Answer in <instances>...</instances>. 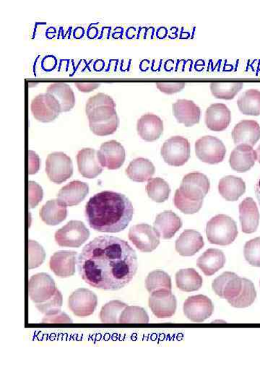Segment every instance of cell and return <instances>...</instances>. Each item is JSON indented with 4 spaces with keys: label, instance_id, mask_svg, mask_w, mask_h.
<instances>
[{
    "label": "cell",
    "instance_id": "1",
    "mask_svg": "<svg viewBox=\"0 0 260 390\" xmlns=\"http://www.w3.org/2000/svg\"><path fill=\"white\" fill-rule=\"evenodd\" d=\"M78 269L87 285L114 291L129 285L135 277L138 269L137 257L128 241L101 236L83 247Z\"/></svg>",
    "mask_w": 260,
    "mask_h": 390
},
{
    "label": "cell",
    "instance_id": "2",
    "mask_svg": "<svg viewBox=\"0 0 260 390\" xmlns=\"http://www.w3.org/2000/svg\"><path fill=\"white\" fill-rule=\"evenodd\" d=\"M134 211L131 201L125 194L103 191L90 198L85 212L87 221L96 232L118 233L128 226Z\"/></svg>",
    "mask_w": 260,
    "mask_h": 390
},
{
    "label": "cell",
    "instance_id": "3",
    "mask_svg": "<svg viewBox=\"0 0 260 390\" xmlns=\"http://www.w3.org/2000/svg\"><path fill=\"white\" fill-rule=\"evenodd\" d=\"M212 288L217 296L227 299L235 308L249 307L257 298L253 282L232 272H225L217 277L212 283Z\"/></svg>",
    "mask_w": 260,
    "mask_h": 390
},
{
    "label": "cell",
    "instance_id": "4",
    "mask_svg": "<svg viewBox=\"0 0 260 390\" xmlns=\"http://www.w3.org/2000/svg\"><path fill=\"white\" fill-rule=\"evenodd\" d=\"M85 113L92 132L98 136L114 134L119 126V119L114 99L107 94H98L87 101Z\"/></svg>",
    "mask_w": 260,
    "mask_h": 390
},
{
    "label": "cell",
    "instance_id": "5",
    "mask_svg": "<svg viewBox=\"0 0 260 390\" xmlns=\"http://www.w3.org/2000/svg\"><path fill=\"white\" fill-rule=\"evenodd\" d=\"M237 225L234 219L224 214L217 215L207 222L206 235L211 244L227 246L238 236Z\"/></svg>",
    "mask_w": 260,
    "mask_h": 390
},
{
    "label": "cell",
    "instance_id": "6",
    "mask_svg": "<svg viewBox=\"0 0 260 390\" xmlns=\"http://www.w3.org/2000/svg\"><path fill=\"white\" fill-rule=\"evenodd\" d=\"M45 101L58 114L71 111L76 105L75 94L68 83L50 84L44 94Z\"/></svg>",
    "mask_w": 260,
    "mask_h": 390
},
{
    "label": "cell",
    "instance_id": "7",
    "mask_svg": "<svg viewBox=\"0 0 260 390\" xmlns=\"http://www.w3.org/2000/svg\"><path fill=\"white\" fill-rule=\"evenodd\" d=\"M161 153L164 162L169 166L182 167L190 158L189 142L182 136L172 137L165 141Z\"/></svg>",
    "mask_w": 260,
    "mask_h": 390
},
{
    "label": "cell",
    "instance_id": "8",
    "mask_svg": "<svg viewBox=\"0 0 260 390\" xmlns=\"http://www.w3.org/2000/svg\"><path fill=\"white\" fill-rule=\"evenodd\" d=\"M46 172L49 180L56 184H62L73 174L71 158L62 152L49 154L46 161Z\"/></svg>",
    "mask_w": 260,
    "mask_h": 390
},
{
    "label": "cell",
    "instance_id": "9",
    "mask_svg": "<svg viewBox=\"0 0 260 390\" xmlns=\"http://www.w3.org/2000/svg\"><path fill=\"white\" fill-rule=\"evenodd\" d=\"M210 188V180L205 174L193 172L184 176L178 191L189 201L203 202Z\"/></svg>",
    "mask_w": 260,
    "mask_h": 390
},
{
    "label": "cell",
    "instance_id": "10",
    "mask_svg": "<svg viewBox=\"0 0 260 390\" xmlns=\"http://www.w3.org/2000/svg\"><path fill=\"white\" fill-rule=\"evenodd\" d=\"M57 244L62 247L79 248L90 237V232L83 222L71 221L55 233Z\"/></svg>",
    "mask_w": 260,
    "mask_h": 390
},
{
    "label": "cell",
    "instance_id": "11",
    "mask_svg": "<svg viewBox=\"0 0 260 390\" xmlns=\"http://www.w3.org/2000/svg\"><path fill=\"white\" fill-rule=\"evenodd\" d=\"M196 153L200 160L208 164H218L224 160L227 149L214 136H204L196 141Z\"/></svg>",
    "mask_w": 260,
    "mask_h": 390
},
{
    "label": "cell",
    "instance_id": "12",
    "mask_svg": "<svg viewBox=\"0 0 260 390\" xmlns=\"http://www.w3.org/2000/svg\"><path fill=\"white\" fill-rule=\"evenodd\" d=\"M57 291L55 280L47 273H37L29 280L28 294L35 304L46 303L54 296Z\"/></svg>",
    "mask_w": 260,
    "mask_h": 390
},
{
    "label": "cell",
    "instance_id": "13",
    "mask_svg": "<svg viewBox=\"0 0 260 390\" xmlns=\"http://www.w3.org/2000/svg\"><path fill=\"white\" fill-rule=\"evenodd\" d=\"M129 239L137 250L142 253H151L160 244V236L148 224H137L130 228Z\"/></svg>",
    "mask_w": 260,
    "mask_h": 390
},
{
    "label": "cell",
    "instance_id": "14",
    "mask_svg": "<svg viewBox=\"0 0 260 390\" xmlns=\"http://www.w3.org/2000/svg\"><path fill=\"white\" fill-rule=\"evenodd\" d=\"M98 305V296L89 289H78L68 298V307L77 316L92 315Z\"/></svg>",
    "mask_w": 260,
    "mask_h": 390
},
{
    "label": "cell",
    "instance_id": "15",
    "mask_svg": "<svg viewBox=\"0 0 260 390\" xmlns=\"http://www.w3.org/2000/svg\"><path fill=\"white\" fill-rule=\"evenodd\" d=\"M183 310L184 315L190 321L202 323L211 316L214 305L209 298L200 294L188 297Z\"/></svg>",
    "mask_w": 260,
    "mask_h": 390
},
{
    "label": "cell",
    "instance_id": "16",
    "mask_svg": "<svg viewBox=\"0 0 260 390\" xmlns=\"http://www.w3.org/2000/svg\"><path fill=\"white\" fill-rule=\"evenodd\" d=\"M148 305L153 314L157 318H170L175 314L177 300L169 290H159L151 293Z\"/></svg>",
    "mask_w": 260,
    "mask_h": 390
},
{
    "label": "cell",
    "instance_id": "17",
    "mask_svg": "<svg viewBox=\"0 0 260 390\" xmlns=\"http://www.w3.org/2000/svg\"><path fill=\"white\" fill-rule=\"evenodd\" d=\"M98 161L103 168L116 170L123 166L125 162L126 152L125 148L116 140H110L103 144L97 151Z\"/></svg>",
    "mask_w": 260,
    "mask_h": 390
},
{
    "label": "cell",
    "instance_id": "18",
    "mask_svg": "<svg viewBox=\"0 0 260 390\" xmlns=\"http://www.w3.org/2000/svg\"><path fill=\"white\" fill-rule=\"evenodd\" d=\"M78 253L74 251H62L51 256L49 261L50 269L58 277L67 278L76 273Z\"/></svg>",
    "mask_w": 260,
    "mask_h": 390
},
{
    "label": "cell",
    "instance_id": "19",
    "mask_svg": "<svg viewBox=\"0 0 260 390\" xmlns=\"http://www.w3.org/2000/svg\"><path fill=\"white\" fill-rule=\"evenodd\" d=\"M205 119L208 129L214 132H222L229 126L232 113L227 105L214 103L207 109Z\"/></svg>",
    "mask_w": 260,
    "mask_h": 390
},
{
    "label": "cell",
    "instance_id": "20",
    "mask_svg": "<svg viewBox=\"0 0 260 390\" xmlns=\"http://www.w3.org/2000/svg\"><path fill=\"white\" fill-rule=\"evenodd\" d=\"M173 113L177 121L185 127L190 128L197 125L201 117V110L194 101L180 99L172 105Z\"/></svg>",
    "mask_w": 260,
    "mask_h": 390
},
{
    "label": "cell",
    "instance_id": "21",
    "mask_svg": "<svg viewBox=\"0 0 260 390\" xmlns=\"http://www.w3.org/2000/svg\"><path fill=\"white\" fill-rule=\"evenodd\" d=\"M232 135L235 145L253 147L260 139V126L254 120H242L234 127Z\"/></svg>",
    "mask_w": 260,
    "mask_h": 390
},
{
    "label": "cell",
    "instance_id": "22",
    "mask_svg": "<svg viewBox=\"0 0 260 390\" xmlns=\"http://www.w3.org/2000/svg\"><path fill=\"white\" fill-rule=\"evenodd\" d=\"M182 219L171 210H165L156 217L153 228L163 239H171L182 227Z\"/></svg>",
    "mask_w": 260,
    "mask_h": 390
},
{
    "label": "cell",
    "instance_id": "23",
    "mask_svg": "<svg viewBox=\"0 0 260 390\" xmlns=\"http://www.w3.org/2000/svg\"><path fill=\"white\" fill-rule=\"evenodd\" d=\"M78 171L85 178L94 179L103 171L96 150L83 149L76 156Z\"/></svg>",
    "mask_w": 260,
    "mask_h": 390
},
{
    "label": "cell",
    "instance_id": "24",
    "mask_svg": "<svg viewBox=\"0 0 260 390\" xmlns=\"http://www.w3.org/2000/svg\"><path fill=\"white\" fill-rule=\"evenodd\" d=\"M137 133L146 142L159 139L164 132L162 119L155 115L146 114L137 121Z\"/></svg>",
    "mask_w": 260,
    "mask_h": 390
},
{
    "label": "cell",
    "instance_id": "25",
    "mask_svg": "<svg viewBox=\"0 0 260 390\" xmlns=\"http://www.w3.org/2000/svg\"><path fill=\"white\" fill-rule=\"evenodd\" d=\"M239 219L242 232L245 234H252L257 230L260 214L252 198H245L239 205Z\"/></svg>",
    "mask_w": 260,
    "mask_h": 390
},
{
    "label": "cell",
    "instance_id": "26",
    "mask_svg": "<svg viewBox=\"0 0 260 390\" xmlns=\"http://www.w3.org/2000/svg\"><path fill=\"white\" fill-rule=\"evenodd\" d=\"M205 242L202 236L195 230L187 229L177 239V252L183 257L194 256L202 249Z\"/></svg>",
    "mask_w": 260,
    "mask_h": 390
},
{
    "label": "cell",
    "instance_id": "27",
    "mask_svg": "<svg viewBox=\"0 0 260 390\" xmlns=\"http://www.w3.org/2000/svg\"><path fill=\"white\" fill-rule=\"evenodd\" d=\"M89 193L85 183L73 181L63 187L58 194V200L66 206H75L83 202Z\"/></svg>",
    "mask_w": 260,
    "mask_h": 390
},
{
    "label": "cell",
    "instance_id": "28",
    "mask_svg": "<svg viewBox=\"0 0 260 390\" xmlns=\"http://www.w3.org/2000/svg\"><path fill=\"white\" fill-rule=\"evenodd\" d=\"M257 152L248 145H239L232 151L229 158L232 169L237 172H246L255 164Z\"/></svg>",
    "mask_w": 260,
    "mask_h": 390
},
{
    "label": "cell",
    "instance_id": "29",
    "mask_svg": "<svg viewBox=\"0 0 260 390\" xmlns=\"http://www.w3.org/2000/svg\"><path fill=\"white\" fill-rule=\"evenodd\" d=\"M224 253L218 249L206 251L198 260L197 266L206 276H212L224 267Z\"/></svg>",
    "mask_w": 260,
    "mask_h": 390
},
{
    "label": "cell",
    "instance_id": "30",
    "mask_svg": "<svg viewBox=\"0 0 260 390\" xmlns=\"http://www.w3.org/2000/svg\"><path fill=\"white\" fill-rule=\"evenodd\" d=\"M218 192L227 201H237L246 192V184L239 177L227 176L218 184Z\"/></svg>",
    "mask_w": 260,
    "mask_h": 390
},
{
    "label": "cell",
    "instance_id": "31",
    "mask_svg": "<svg viewBox=\"0 0 260 390\" xmlns=\"http://www.w3.org/2000/svg\"><path fill=\"white\" fill-rule=\"evenodd\" d=\"M155 173V167L147 158L135 159L126 169V174L133 182L145 183L152 179Z\"/></svg>",
    "mask_w": 260,
    "mask_h": 390
},
{
    "label": "cell",
    "instance_id": "32",
    "mask_svg": "<svg viewBox=\"0 0 260 390\" xmlns=\"http://www.w3.org/2000/svg\"><path fill=\"white\" fill-rule=\"evenodd\" d=\"M67 217V206L58 200L49 201L40 210L42 220L49 226H58Z\"/></svg>",
    "mask_w": 260,
    "mask_h": 390
},
{
    "label": "cell",
    "instance_id": "33",
    "mask_svg": "<svg viewBox=\"0 0 260 390\" xmlns=\"http://www.w3.org/2000/svg\"><path fill=\"white\" fill-rule=\"evenodd\" d=\"M202 278L193 269H182L176 274L177 288L184 292L199 291L202 287Z\"/></svg>",
    "mask_w": 260,
    "mask_h": 390
},
{
    "label": "cell",
    "instance_id": "34",
    "mask_svg": "<svg viewBox=\"0 0 260 390\" xmlns=\"http://www.w3.org/2000/svg\"><path fill=\"white\" fill-rule=\"evenodd\" d=\"M237 105L243 115L248 116L260 115V92L250 90L243 93L237 100Z\"/></svg>",
    "mask_w": 260,
    "mask_h": 390
},
{
    "label": "cell",
    "instance_id": "35",
    "mask_svg": "<svg viewBox=\"0 0 260 390\" xmlns=\"http://www.w3.org/2000/svg\"><path fill=\"white\" fill-rule=\"evenodd\" d=\"M31 110L35 119L44 123L53 121L60 115L47 104L44 94L37 96L31 101Z\"/></svg>",
    "mask_w": 260,
    "mask_h": 390
},
{
    "label": "cell",
    "instance_id": "36",
    "mask_svg": "<svg viewBox=\"0 0 260 390\" xmlns=\"http://www.w3.org/2000/svg\"><path fill=\"white\" fill-rule=\"evenodd\" d=\"M148 197L154 202L162 203L166 201L171 193L168 184L162 178L150 179L146 187Z\"/></svg>",
    "mask_w": 260,
    "mask_h": 390
},
{
    "label": "cell",
    "instance_id": "37",
    "mask_svg": "<svg viewBox=\"0 0 260 390\" xmlns=\"http://www.w3.org/2000/svg\"><path fill=\"white\" fill-rule=\"evenodd\" d=\"M146 288L150 294L159 290L171 291V277L163 271H154L146 279Z\"/></svg>",
    "mask_w": 260,
    "mask_h": 390
},
{
    "label": "cell",
    "instance_id": "38",
    "mask_svg": "<svg viewBox=\"0 0 260 390\" xmlns=\"http://www.w3.org/2000/svg\"><path fill=\"white\" fill-rule=\"evenodd\" d=\"M243 87V83H212L210 85L213 96L223 100L234 99Z\"/></svg>",
    "mask_w": 260,
    "mask_h": 390
},
{
    "label": "cell",
    "instance_id": "39",
    "mask_svg": "<svg viewBox=\"0 0 260 390\" xmlns=\"http://www.w3.org/2000/svg\"><path fill=\"white\" fill-rule=\"evenodd\" d=\"M128 307L123 301L114 300L104 305L100 312L99 317L103 323H119V317Z\"/></svg>",
    "mask_w": 260,
    "mask_h": 390
},
{
    "label": "cell",
    "instance_id": "40",
    "mask_svg": "<svg viewBox=\"0 0 260 390\" xmlns=\"http://www.w3.org/2000/svg\"><path fill=\"white\" fill-rule=\"evenodd\" d=\"M149 316L145 309L128 306L119 317V323H148Z\"/></svg>",
    "mask_w": 260,
    "mask_h": 390
},
{
    "label": "cell",
    "instance_id": "41",
    "mask_svg": "<svg viewBox=\"0 0 260 390\" xmlns=\"http://www.w3.org/2000/svg\"><path fill=\"white\" fill-rule=\"evenodd\" d=\"M29 269L39 268L46 258V253L42 246L36 241H28Z\"/></svg>",
    "mask_w": 260,
    "mask_h": 390
},
{
    "label": "cell",
    "instance_id": "42",
    "mask_svg": "<svg viewBox=\"0 0 260 390\" xmlns=\"http://www.w3.org/2000/svg\"><path fill=\"white\" fill-rule=\"evenodd\" d=\"M245 260L253 267L260 268V237L248 241L245 246Z\"/></svg>",
    "mask_w": 260,
    "mask_h": 390
},
{
    "label": "cell",
    "instance_id": "43",
    "mask_svg": "<svg viewBox=\"0 0 260 390\" xmlns=\"http://www.w3.org/2000/svg\"><path fill=\"white\" fill-rule=\"evenodd\" d=\"M175 207L184 214H195L201 209L203 202H193L184 198L180 192L177 189L175 195Z\"/></svg>",
    "mask_w": 260,
    "mask_h": 390
},
{
    "label": "cell",
    "instance_id": "44",
    "mask_svg": "<svg viewBox=\"0 0 260 390\" xmlns=\"http://www.w3.org/2000/svg\"><path fill=\"white\" fill-rule=\"evenodd\" d=\"M63 304V296L62 293L58 289L53 297L46 301L44 303L37 304L36 307L44 315L54 314L61 311Z\"/></svg>",
    "mask_w": 260,
    "mask_h": 390
},
{
    "label": "cell",
    "instance_id": "45",
    "mask_svg": "<svg viewBox=\"0 0 260 390\" xmlns=\"http://www.w3.org/2000/svg\"><path fill=\"white\" fill-rule=\"evenodd\" d=\"M29 187V207H37L43 199V189L37 183L30 181Z\"/></svg>",
    "mask_w": 260,
    "mask_h": 390
},
{
    "label": "cell",
    "instance_id": "46",
    "mask_svg": "<svg viewBox=\"0 0 260 390\" xmlns=\"http://www.w3.org/2000/svg\"><path fill=\"white\" fill-rule=\"evenodd\" d=\"M158 90L166 94L171 95L182 92L186 83H157L155 84Z\"/></svg>",
    "mask_w": 260,
    "mask_h": 390
},
{
    "label": "cell",
    "instance_id": "47",
    "mask_svg": "<svg viewBox=\"0 0 260 390\" xmlns=\"http://www.w3.org/2000/svg\"><path fill=\"white\" fill-rule=\"evenodd\" d=\"M42 323H73V320L64 312H58L44 315Z\"/></svg>",
    "mask_w": 260,
    "mask_h": 390
},
{
    "label": "cell",
    "instance_id": "48",
    "mask_svg": "<svg viewBox=\"0 0 260 390\" xmlns=\"http://www.w3.org/2000/svg\"><path fill=\"white\" fill-rule=\"evenodd\" d=\"M40 167L39 155L32 151H29V174L36 173Z\"/></svg>",
    "mask_w": 260,
    "mask_h": 390
},
{
    "label": "cell",
    "instance_id": "49",
    "mask_svg": "<svg viewBox=\"0 0 260 390\" xmlns=\"http://www.w3.org/2000/svg\"><path fill=\"white\" fill-rule=\"evenodd\" d=\"M100 83H76L75 85L78 87V90L83 93H90L96 90L100 86Z\"/></svg>",
    "mask_w": 260,
    "mask_h": 390
},
{
    "label": "cell",
    "instance_id": "50",
    "mask_svg": "<svg viewBox=\"0 0 260 390\" xmlns=\"http://www.w3.org/2000/svg\"><path fill=\"white\" fill-rule=\"evenodd\" d=\"M255 194H256V198L259 202V204L260 205V178L259 179V180L257 181L255 185Z\"/></svg>",
    "mask_w": 260,
    "mask_h": 390
},
{
    "label": "cell",
    "instance_id": "51",
    "mask_svg": "<svg viewBox=\"0 0 260 390\" xmlns=\"http://www.w3.org/2000/svg\"><path fill=\"white\" fill-rule=\"evenodd\" d=\"M258 162L260 164V145L258 146L257 151Z\"/></svg>",
    "mask_w": 260,
    "mask_h": 390
}]
</instances>
